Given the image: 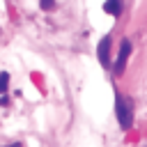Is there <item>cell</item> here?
<instances>
[{
    "label": "cell",
    "instance_id": "6da1fadb",
    "mask_svg": "<svg viewBox=\"0 0 147 147\" xmlns=\"http://www.w3.org/2000/svg\"><path fill=\"white\" fill-rule=\"evenodd\" d=\"M115 115H117V122L122 129H131L133 126V108H131V101L119 96L115 99Z\"/></svg>",
    "mask_w": 147,
    "mask_h": 147
},
{
    "label": "cell",
    "instance_id": "7a4b0ae2",
    "mask_svg": "<svg viewBox=\"0 0 147 147\" xmlns=\"http://www.w3.org/2000/svg\"><path fill=\"white\" fill-rule=\"evenodd\" d=\"M129 55H131V41H129V39H124V41H122V48H119V55H117V60H115V67H113V71H115L117 76L124 71Z\"/></svg>",
    "mask_w": 147,
    "mask_h": 147
},
{
    "label": "cell",
    "instance_id": "3957f363",
    "mask_svg": "<svg viewBox=\"0 0 147 147\" xmlns=\"http://www.w3.org/2000/svg\"><path fill=\"white\" fill-rule=\"evenodd\" d=\"M96 57L103 67H110V37H103L96 46Z\"/></svg>",
    "mask_w": 147,
    "mask_h": 147
},
{
    "label": "cell",
    "instance_id": "277c9868",
    "mask_svg": "<svg viewBox=\"0 0 147 147\" xmlns=\"http://www.w3.org/2000/svg\"><path fill=\"white\" fill-rule=\"evenodd\" d=\"M103 11H108V14H113V16H119V11H122V5L119 2H103Z\"/></svg>",
    "mask_w": 147,
    "mask_h": 147
},
{
    "label": "cell",
    "instance_id": "5b68a950",
    "mask_svg": "<svg viewBox=\"0 0 147 147\" xmlns=\"http://www.w3.org/2000/svg\"><path fill=\"white\" fill-rule=\"evenodd\" d=\"M7 90H9V74L0 71V94H5Z\"/></svg>",
    "mask_w": 147,
    "mask_h": 147
},
{
    "label": "cell",
    "instance_id": "8992f818",
    "mask_svg": "<svg viewBox=\"0 0 147 147\" xmlns=\"http://www.w3.org/2000/svg\"><path fill=\"white\" fill-rule=\"evenodd\" d=\"M39 7H41V9H53V7H55V2H41Z\"/></svg>",
    "mask_w": 147,
    "mask_h": 147
},
{
    "label": "cell",
    "instance_id": "52a82bcc",
    "mask_svg": "<svg viewBox=\"0 0 147 147\" xmlns=\"http://www.w3.org/2000/svg\"><path fill=\"white\" fill-rule=\"evenodd\" d=\"M7 147H21V142H11V145H7Z\"/></svg>",
    "mask_w": 147,
    "mask_h": 147
}]
</instances>
